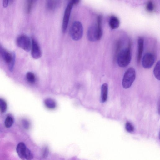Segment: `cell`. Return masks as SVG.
<instances>
[{"instance_id":"6da1fadb","label":"cell","mask_w":160,"mask_h":160,"mask_svg":"<svg viewBox=\"0 0 160 160\" xmlns=\"http://www.w3.org/2000/svg\"><path fill=\"white\" fill-rule=\"evenodd\" d=\"M102 17L99 15L98 18L97 23L90 26L87 32V38L91 42L100 40L102 35L101 25Z\"/></svg>"},{"instance_id":"7a4b0ae2","label":"cell","mask_w":160,"mask_h":160,"mask_svg":"<svg viewBox=\"0 0 160 160\" xmlns=\"http://www.w3.org/2000/svg\"><path fill=\"white\" fill-rule=\"evenodd\" d=\"M131 59V45L119 52L117 57L116 61L118 66L124 68L128 66Z\"/></svg>"},{"instance_id":"3957f363","label":"cell","mask_w":160,"mask_h":160,"mask_svg":"<svg viewBox=\"0 0 160 160\" xmlns=\"http://www.w3.org/2000/svg\"><path fill=\"white\" fill-rule=\"evenodd\" d=\"M70 35L74 41H78L82 38L83 34V28L81 23L78 21H74L70 29Z\"/></svg>"},{"instance_id":"277c9868","label":"cell","mask_w":160,"mask_h":160,"mask_svg":"<svg viewBox=\"0 0 160 160\" xmlns=\"http://www.w3.org/2000/svg\"><path fill=\"white\" fill-rule=\"evenodd\" d=\"M136 78V72L134 68L130 67L125 71L122 78V85L125 89L129 88Z\"/></svg>"},{"instance_id":"5b68a950","label":"cell","mask_w":160,"mask_h":160,"mask_svg":"<svg viewBox=\"0 0 160 160\" xmlns=\"http://www.w3.org/2000/svg\"><path fill=\"white\" fill-rule=\"evenodd\" d=\"M17 45L20 48L27 51H29L31 49L32 42L30 38L25 35L19 36L17 38Z\"/></svg>"},{"instance_id":"8992f818","label":"cell","mask_w":160,"mask_h":160,"mask_svg":"<svg viewBox=\"0 0 160 160\" xmlns=\"http://www.w3.org/2000/svg\"><path fill=\"white\" fill-rule=\"evenodd\" d=\"M155 61L154 55L152 53L148 52L143 56L142 59V64L144 68L149 69L153 65Z\"/></svg>"},{"instance_id":"52a82bcc","label":"cell","mask_w":160,"mask_h":160,"mask_svg":"<svg viewBox=\"0 0 160 160\" xmlns=\"http://www.w3.org/2000/svg\"><path fill=\"white\" fill-rule=\"evenodd\" d=\"M73 5L68 3L65 10L62 23V30L65 32L68 28Z\"/></svg>"},{"instance_id":"ba28073f","label":"cell","mask_w":160,"mask_h":160,"mask_svg":"<svg viewBox=\"0 0 160 160\" xmlns=\"http://www.w3.org/2000/svg\"><path fill=\"white\" fill-rule=\"evenodd\" d=\"M31 50V55L33 58L37 59L41 57L42 53L40 48L34 39H32Z\"/></svg>"},{"instance_id":"9c48e42d","label":"cell","mask_w":160,"mask_h":160,"mask_svg":"<svg viewBox=\"0 0 160 160\" xmlns=\"http://www.w3.org/2000/svg\"><path fill=\"white\" fill-rule=\"evenodd\" d=\"M29 149L27 148L23 142H20L16 148V151L18 154L21 159L25 160L26 155Z\"/></svg>"},{"instance_id":"30bf717a","label":"cell","mask_w":160,"mask_h":160,"mask_svg":"<svg viewBox=\"0 0 160 160\" xmlns=\"http://www.w3.org/2000/svg\"><path fill=\"white\" fill-rule=\"evenodd\" d=\"M138 51L137 57V60L138 63L141 61L143 50L144 39L141 37L138 38Z\"/></svg>"},{"instance_id":"8fae6325","label":"cell","mask_w":160,"mask_h":160,"mask_svg":"<svg viewBox=\"0 0 160 160\" xmlns=\"http://www.w3.org/2000/svg\"><path fill=\"white\" fill-rule=\"evenodd\" d=\"M0 56L6 62L8 63L10 62L12 59V53H10L8 52L4 49L0 45Z\"/></svg>"},{"instance_id":"7c38bea8","label":"cell","mask_w":160,"mask_h":160,"mask_svg":"<svg viewBox=\"0 0 160 160\" xmlns=\"http://www.w3.org/2000/svg\"><path fill=\"white\" fill-rule=\"evenodd\" d=\"M109 25L112 29H117L119 26L120 22L119 20L115 16H112L110 17L109 20Z\"/></svg>"},{"instance_id":"4fadbf2b","label":"cell","mask_w":160,"mask_h":160,"mask_svg":"<svg viewBox=\"0 0 160 160\" xmlns=\"http://www.w3.org/2000/svg\"><path fill=\"white\" fill-rule=\"evenodd\" d=\"M108 85L106 83L102 84L101 87V100L102 102H105L107 99L108 94Z\"/></svg>"},{"instance_id":"5bb4252c","label":"cell","mask_w":160,"mask_h":160,"mask_svg":"<svg viewBox=\"0 0 160 160\" xmlns=\"http://www.w3.org/2000/svg\"><path fill=\"white\" fill-rule=\"evenodd\" d=\"M44 103L46 107L49 109H53L56 107V103L55 101L50 98L45 99Z\"/></svg>"},{"instance_id":"9a60e30c","label":"cell","mask_w":160,"mask_h":160,"mask_svg":"<svg viewBox=\"0 0 160 160\" xmlns=\"http://www.w3.org/2000/svg\"><path fill=\"white\" fill-rule=\"evenodd\" d=\"M160 61L156 63L153 69V74L156 78L159 80L160 79Z\"/></svg>"},{"instance_id":"2e32d148","label":"cell","mask_w":160,"mask_h":160,"mask_svg":"<svg viewBox=\"0 0 160 160\" xmlns=\"http://www.w3.org/2000/svg\"><path fill=\"white\" fill-rule=\"evenodd\" d=\"M26 78L27 81L30 83H33L36 81L35 76L32 72H28L26 74Z\"/></svg>"},{"instance_id":"e0dca14e","label":"cell","mask_w":160,"mask_h":160,"mask_svg":"<svg viewBox=\"0 0 160 160\" xmlns=\"http://www.w3.org/2000/svg\"><path fill=\"white\" fill-rule=\"evenodd\" d=\"M36 0H26V11L27 14H29L31 11L32 6Z\"/></svg>"},{"instance_id":"ac0fdd59","label":"cell","mask_w":160,"mask_h":160,"mask_svg":"<svg viewBox=\"0 0 160 160\" xmlns=\"http://www.w3.org/2000/svg\"><path fill=\"white\" fill-rule=\"evenodd\" d=\"M7 108L6 102L3 99L0 98V111L2 113L5 112Z\"/></svg>"},{"instance_id":"d6986e66","label":"cell","mask_w":160,"mask_h":160,"mask_svg":"<svg viewBox=\"0 0 160 160\" xmlns=\"http://www.w3.org/2000/svg\"><path fill=\"white\" fill-rule=\"evenodd\" d=\"M13 122V118L10 116H8L6 118L5 122V125L7 128L10 127Z\"/></svg>"},{"instance_id":"ffe728a7","label":"cell","mask_w":160,"mask_h":160,"mask_svg":"<svg viewBox=\"0 0 160 160\" xmlns=\"http://www.w3.org/2000/svg\"><path fill=\"white\" fill-rule=\"evenodd\" d=\"M12 58L10 62L9 63V69L11 72L13 69L15 59V54L14 52L12 53Z\"/></svg>"},{"instance_id":"44dd1931","label":"cell","mask_w":160,"mask_h":160,"mask_svg":"<svg viewBox=\"0 0 160 160\" xmlns=\"http://www.w3.org/2000/svg\"><path fill=\"white\" fill-rule=\"evenodd\" d=\"M154 6L153 2L151 1H148L147 4L146 9L149 12H152L154 10Z\"/></svg>"},{"instance_id":"7402d4cb","label":"cell","mask_w":160,"mask_h":160,"mask_svg":"<svg viewBox=\"0 0 160 160\" xmlns=\"http://www.w3.org/2000/svg\"><path fill=\"white\" fill-rule=\"evenodd\" d=\"M125 128L127 131L131 132L133 131L134 127L133 125L129 122H127L125 124Z\"/></svg>"},{"instance_id":"603a6c76","label":"cell","mask_w":160,"mask_h":160,"mask_svg":"<svg viewBox=\"0 0 160 160\" xmlns=\"http://www.w3.org/2000/svg\"><path fill=\"white\" fill-rule=\"evenodd\" d=\"M49 153V149L47 146L44 147L42 150V156L43 158H46L48 156Z\"/></svg>"},{"instance_id":"cb8c5ba5","label":"cell","mask_w":160,"mask_h":160,"mask_svg":"<svg viewBox=\"0 0 160 160\" xmlns=\"http://www.w3.org/2000/svg\"><path fill=\"white\" fill-rule=\"evenodd\" d=\"M68 3L71 4L73 5L78 4L80 1V0H68Z\"/></svg>"},{"instance_id":"d4e9b609","label":"cell","mask_w":160,"mask_h":160,"mask_svg":"<svg viewBox=\"0 0 160 160\" xmlns=\"http://www.w3.org/2000/svg\"><path fill=\"white\" fill-rule=\"evenodd\" d=\"M9 0H3V6L4 8H6L8 5Z\"/></svg>"},{"instance_id":"484cf974","label":"cell","mask_w":160,"mask_h":160,"mask_svg":"<svg viewBox=\"0 0 160 160\" xmlns=\"http://www.w3.org/2000/svg\"><path fill=\"white\" fill-rule=\"evenodd\" d=\"M14 0H9V3L10 4H12Z\"/></svg>"}]
</instances>
